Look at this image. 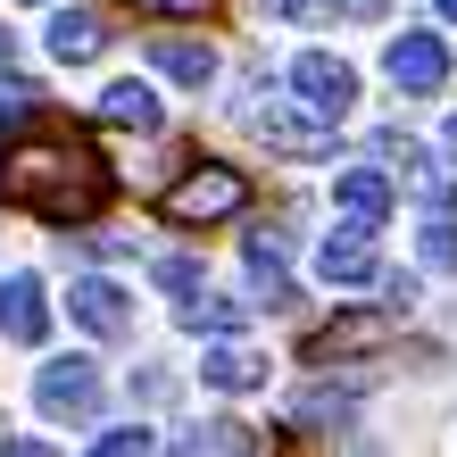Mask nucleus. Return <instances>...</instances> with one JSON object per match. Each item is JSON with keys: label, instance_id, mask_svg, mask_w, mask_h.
<instances>
[{"label": "nucleus", "instance_id": "f257e3e1", "mask_svg": "<svg viewBox=\"0 0 457 457\" xmlns=\"http://www.w3.org/2000/svg\"><path fill=\"white\" fill-rule=\"evenodd\" d=\"M0 192L17 208H34L42 225H92L100 200H109V175H100V158L75 133H34V142H17Z\"/></svg>", "mask_w": 457, "mask_h": 457}, {"label": "nucleus", "instance_id": "f03ea898", "mask_svg": "<svg viewBox=\"0 0 457 457\" xmlns=\"http://www.w3.org/2000/svg\"><path fill=\"white\" fill-rule=\"evenodd\" d=\"M241 208H250L241 167H192L183 183L158 192V217H167V225H217V217H241Z\"/></svg>", "mask_w": 457, "mask_h": 457}, {"label": "nucleus", "instance_id": "7ed1b4c3", "mask_svg": "<svg viewBox=\"0 0 457 457\" xmlns=\"http://www.w3.org/2000/svg\"><path fill=\"white\" fill-rule=\"evenodd\" d=\"M291 92H300V109H316V117H349V100H358V67L349 59H333V50H300L291 59Z\"/></svg>", "mask_w": 457, "mask_h": 457}, {"label": "nucleus", "instance_id": "20e7f679", "mask_svg": "<svg viewBox=\"0 0 457 457\" xmlns=\"http://www.w3.org/2000/svg\"><path fill=\"white\" fill-rule=\"evenodd\" d=\"M34 408L42 416H92L100 408V366L92 358H50L34 374Z\"/></svg>", "mask_w": 457, "mask_h": 457}, {"label": "nucleus", "instance_id": "39448f33", "mask_svg": "<svg viewBox=\"0 0 457 457\" xmlns=\"http://www.w3.org/2000/svg\"><path fill=\"white\" fill-rule=\"evenodd\" d=\"M383 67H391L399 92H441V84H449V50H441V34H399Z\"/></svg>", "mask_w": 457, "mask_h": 457}, {"label": "nucleus", "instance_id": "423d86ee", "mask_svg": "<svg viewBox=\"0 0 457 457\" xmlns=\"http://www.w3.org/2000/svg\"><path fill=\"white\" fill-rule=\"evenodd\" d=\"M316 275H325V283H341V291L374 283V225H341L325 250H316Z\"/></svg>", "mask_w": 457, "mask_h": 457}, {"label": "nucleus", "instance_id": "0eeeda50", "mask_svg": "<svg viewBox=\"0 0 457 457\" xmlns=\"http://www.w3.org/2000/svg\"><path fill=\"white\" fill-rule=\"evenodd\" d=\"M67 316H75V325H84V333H100V341H117V333L133 325L125 291H117V283H100V275H84V283L67 291Z\"/></svg>", "mask_w": 457, "mask_h": 457}, {"label": "nucleus", "instance_id": "6e6552de", "mask_svg": "<svg viewBox=\"0 0 457 457\" xmlns=\"http://www.w3.org/2000/svg\"><path fill=\"white\" fill-rule=\"evenodd\" d=\"M0 333L25 341V349L50 333V300H42V283H34V275H9V283H0Z\"/></svg>", "mask_w": 457, "mask_h": 457}, {"label": "nucleus", "instance_id": "1a4fd4ad", "mask_svg": "<svg viewBox=\"0 0 457 457\" xmlns=\"http://www.w3.org/2000/svg\"><path fill=\"white\" fill-rule=\"evenodd\" d=\"M100 50H109V34H100L92 9H59V17H50V59H59V67H92Z\"/></svg>", "mask_w": 457, "mask_h": 457}, {"label": "nucleus", "instance_id": "9d476101", "mask_svg": "<svg viewBox=\"0 0 457 457\" xmlns=\"http://www.w3.org/2000/svg\"><path fill=\"white\" fill-rule=\"evenodd\" d=\"M333 200H341L349 225H383V217H391V183L374 175V167H349V175L333 183Z\"/></svg>", "mask_w": 457, "mask_h": 457}, {"label": "nucleus", "instance_id": "9b49d317", "mask_svg": "<svg viewBox=\"0 0 457 457\" xmlns=\"http://www.w3.org/2000/svg\"><path fill=\"white\" fill-rule=\"evenodd\" d=\"M383 341V316H333L325 333L308 341V366H333V358H358V349Z\"/></svg>", "mask_w": 457, "mask_h": 457}, {"label": "nucleus", "instance_id": "f8f14e48", "mask_svg": "<svg viewBox=\"0 0 457 457\" xmlns=\"http://www.w3.org/2000/svg\"><path fill=\"white\" fill-rule=\"evenodd\" d=\"M100 125L158 133V125H167V109H158V92H150V84H109V92H100Z\"/></svg>", "mask_w": 457, "mask_h": 457}, {"label": "nucleus", "instance_id": "ddd939ff", "mask_svg": "<svg viewBox=\"0 0 457 457\" xmlns=\"http://www.w3.org/2000/svg\"><path fill=\"white\" fill-rule=\"evenodd\" d=\"M150 67L167 75V84H183V92H200L208 75H217V50H208V42H158V50H150Z\"/></svg>", "mask_w": 457, "mask_h": 457}, {"label": "nucleus", "instance_id": "4468645a", "mask_svg": "<svg viewBox=\"0 0 457 457\" xmlns=\"http://www.w3.org/2000/svg\"><path fill=\"white\" fill-rule=\"evenodd\" d=\"M200 374L217 391H258L266 383V358H258V349H241V341H225V349H208V358H200Z\"/></svg>", "mask_w": 457, "mask_h": 457}, {"label": "nucleus", "instance_id": "2eb2a0df", "mask_svg": "<svg viewBox=\"0 0 457 457\" xmlns=\"http://www.w3.org/2000/svg\"><path fill=\"white\" fill-rule=\"evenodd\" d=\"M250 291H258L250 308H283V300H291V275H283L275 233H250Z\"/></svg>", "mask_w": 457, "mask_h": 457}, {"label": "nucleus", "instance_id": "dca6fc26", "mask_svg": "<svg viewBox=\"0 0 457 457\" xmlns=\"http://www.w3.org/2000/svg\"><path fill=\"white\" fill-rule=\"evenodd\" d=\"M258 133H266L275 150H308V158L325 150V117H316V109H308V117H291V109H258Z\"/></svg>", "mask_w": 457, "mask_h": 457}, {"label": "nucleus", "instance_id": "f3484780", "mask_svg": "<svg viewBox=\"0 0 457 457\" xmlns=\"http://www.w3.org/2000/svg\"><path fill=\"white\" fill-rule=\"evenodd\" d=\"M183 333H241V316H250V300H183Z\"/></svg>", "mask_w": 457, "mask_h": 457}, {"label": "nucleus", "instance_id": "a211bd4d", "mask_svg": "<svg viewBox=\"0 0 457 457\" xmlns=\"http://www.w3.org/2000/svg\"><path fill=\"white\" fill-rule=\"evenodd\" d=\"M358 416V399L349 391H308V399H291V424H349Z\"/></svg>", "mask_w": 457, "mask_h": 457}, {"label": "nucleus", "instance_id": "6ab92c4d", "mask_svg": "<svg viewBox=\"0 0 457 457\" xmlns=\"http://www.w3.org/2000/svg\"><path fill=\"white\" fill-rule=\"evenodd\" d=\"M416 258L433 266V275H449V266H457V225H449V217H424V233H416Z\"/></svg>", "mask_w": 457, "mask_h": 457}, {"label": "nucleus", "instance_id": "aec40b11", "mask_svg": "<svg viewBox=\"0 0 457 457\" xmlns=\"http://www.w3.org/2000/svg\"><path fill=\"white\" fill-rule=\"evenodd\" d=\"M34 109H42V84H25V75L0 67V125H25Z\"/></svg>", "mask_w": 457, "mask_h": 457}, {"label": "nucleus", "instance_id": "412c9836", "mask_svg": "<svg viewBox=\"0 0 457 457\" xmlns=\"http://www.w3.org/2000/svg\"><path fill=\"white\" fill-rule=\"evenodd\" d=\"M183 449H258L250 424H200V433H183Z\"/></svg>", "mask_w": 457, "mask_h": 457}, {"label": "nucleus", "instance_id": "4be33fe9", "mask_svg": "<svg viewBox=\"0 0 457 457\" xmlns=\"http://www.w3.org/2000/svg\"><path fill=\"white\" fill-rule=\"evenodd\" d=\"M92 449L100 457H142V449H158V433H150V424H117V433H100Z\"/></svg>", "mask_w": 457, "mask_h": 457}, {"label": "nucleus", "instance_id": "5701e85b", "mask_svg": "<svg viewBox=\"0 0 457 457\" xmlns=\"http://www.w3.org/2000/svg\"><path fill=\"white\" fill-rule=\"evenodd\" d=\"M158 283L167 291H200V258H158Z\"/></svg>", "mask_w": 457, "mask_h": 457}, {"label": "nucleus", "instance_id": "b1692460", "mask_svg": "<svg viewBox=\"0 0 457 457\" xmlns=\"http://www.w3.org/2000/svg\"><path fill=\"white\" fill-rule=\"evenodd\" d=\"M125 9H142V17H200L208 0H125Z\"/></svg>", "mask_w": 457, "mask_h": 457}, {"label": "nucleus", "instance_id": "393cba45", "mask_svg": "<svg viewBox=\"0 0 457 457\" xmlns=\"http://www.w3.org/2000/svg\"><path fill=\"white\" fill-rule=\"evenodd\" d=\"M341 9H349V17H383L391 0H341Z\"/></svg>", "mask_w": 457, "mask_h": 457}, {"label": "nucleus", "instance_id": "a878e982", "mask_svg": "<svg viewBox=\"0 0 457 457\" xmlns=\"http://www.w3.org/2000/svg\"><path fill=\"white\" fill-rule=\"evenodd\" d=\"M433 9H441V17H449V25H457V0H433Z\"/></svg>", "mask_w": 457, "mask_h": 457}, {"label": "nucleus", "instance_id": "bb28decb", "mask_svg": "<svg viewBox=\"0 0 457 457\" xmlns=\"http://www.w3.org/2000/svg\"><path fill=\"white\" fill-rule=\"evenodd\" d=\"M0 67H9V25H0Z\"/></svg>", "mask_w": 457, "mask_h": 457}, {"label": "nucleus", "instance_id": "cd10ccee", "mask_svg": "<svg viewBox=\"0 0 457 457\" xmlns=\"http://www.w3.org/2000/svg\"><path fill=\"white\" fill-rule=\"evenodd\" d=\"M449 150H457V117H449Z\"/></svg>", "mask_w": 457, "mask_h": 457}]
</instances>
